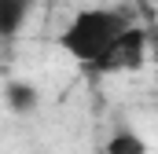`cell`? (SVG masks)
I'll return each instance as SVG.
<instances>
[{
	"label": "cell",
	"mask_w": 158,
	"mask_h": 154,
	"mask_svg": "<svg viewBox=\"0 0 158 154\" xmlns=\"http://www.w3.org/2000/svg\"><path fill=\"white\" fill-rule=\"evenodd\" d=\"M33 11V0H0V37L15 40Z\"/></svg>",
	"instance_id": "cell-3"
},
{
	"label": "cell",
	"mask_w": 158,
	"mask_h": 154,
	"mask_svg": "<svg viewBox=\"0 0 158 154\" xmlns=\"http://www.w3.org/2000/svg\"><path fill=\"white\" fill-rule=\"evenodd\" d=\"M147 30H151V48H155V51H158V22H151Z\"/></svg>",
	"instance_id": "cell-6"
},
{
	"label": "cell",
	"mask_w": 158,
	"mask_h": 154,
	"mask_svg": "<svg viewBox=\"0 0 158 154\" xmlns=\"http://www.w3.org/2000/svg\"><path fill=\"white\" fill-rule=\"evenodd\" d=\"M4 103H7L11 114H33L40 107V92L30 81H7L4 84Z\"/></svg>",
	"instance_id": "cell-4"
},
{
	"label": "cell",
	"mask_w": 158,
	"mask_h": 154,
	"mask_svg": "<svg viewBox=\"0 0 158 154\" xmlns=\"http://www.w3.org/2000/svg\"><path fill=\"white\" fill-rule=\"evenodd\" d=\"M103 154H151V147H147V140H143L140 132H132V128H118V132L107 140Z\"/></svg>",
	"instance_id": "cell-5"
},
{
	"label": "cell",
	"mask_w": 158,
	"mask_h": 154,
	"mask_svg": "<svg viewBox=\"0 0 158 154\" xmlns=\"http://www.w3.org/2000/svg\"><path fill=\"white\" fill-rule=\"evenodd\" d=\"M151 51H155V48H151V30H147L143 22H136V26H129V30L110 44V51H107L88 74H103V77L136 74V70H143V63H147Z\"/></svg>",
	"instance_id": "cell-2"
},
{
	"label": "cell",
	"mask_w": 158,
	"mask_h": 154,
	"mask_svg": "<svg viewBox=\"0 0 158 154\" xmlns=\"http://www.w3.org/2000/svg\"><path fill=\"white\" fill-rule=\"evenodd\" d=\"M129 26H136L132 7H125V4H92V7L74 11L70 22L59 30V48L77 66L92 70Z\"/></svg>",
	"instance_id": "cell-1"
}]
</instances>
